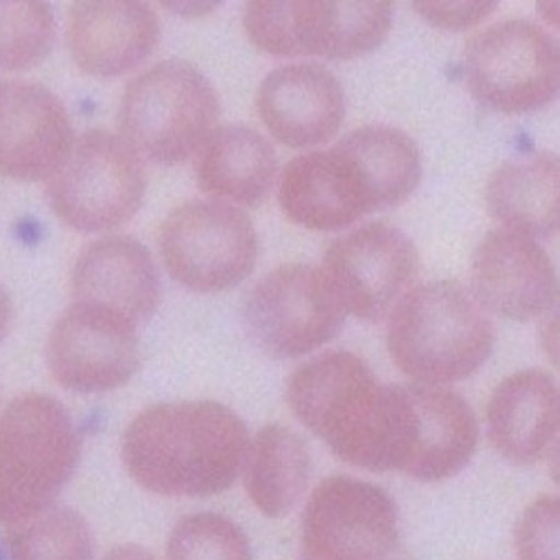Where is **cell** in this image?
Returning <instances> with one entry per match:
<instances>
[{
  "instance_id": "cell-1",
  "label": "cell",
  "mask_w": 560,
  "mask_h": 560,
  "mask_svg": "<svg viewBox=\"0 0 560 560\" xmlns=\"http://www.w3.org/2000/svg\"><path fill=\"white\" fill-rule=\"evenodd\" d=\"M299 422L357 469L404 474L415 410L408 386H384L363 359L328 352L301 365L288 382Z\"/></svg>"
},
{
  "instance_id": "cell-2",
  "label": "cell",
  "mask_w": 560,
  "mask_h": 560,
  "mask_svg": "<svg viewBox=\"0 0 560 560\" xmlns=\"http://www.w3.org/2000/svg\"><path fill=\"white\" fill-rule=\"evenodd\" d=\"M249 451L243 419L218 401H168L139 412L121 440L128 476L166 498L224 493Z\"/></svg>"
},
{
  "instance_id": "cell-3",
  "label": "cell",
  "mask_w": 560,
  "mask_h": 560,
  "mask_svg": "<svg viewBox=\"0 0 560 560\" xmlns=\"http://www.w3.org/2000/svg\"><path fill=\"white\" fill-rule=\"evenodd\" d=\"M491 348L489 316L455 280L412 288L393 307L388 352L415 384L444 386L471 377Z\"/></svg>"
},
{
  "instance_id": "cell-4",
  "label": "cell",
  "mask_w": 560,
  "mask_h": 560,
  "mask_svg": "<svg viewBox=\"0 0 560 560\" xmlns=\"http://www.w3.org/2000/svg\"><path fill=\"white\" fill-rule=\"evenodd\" d=\"M81 459L68 408L30 393L0 415V525H19L55 504Z\"/></svg>"
},
{
  "instance_id": "cell-5",
  "label": "cell",
  "mask_w": 560,
  "mask_h": 560,
  "mask_svg": "<svg viewBox=\"0 0 560 560\" xmlns=\"http://www.w3.org/2000/svg\"><path fill=\"white\" fill-rule=\"evenodd\" d=\"M220 102L211 81L186 61H162L135 77L117 110L119 137L162 166L196 155L215 130Z\"/></svg>"
},
{
  "instance_id": "cell-6",
  "label": "cell",
  "mask_w": 560,
  "mask_h": 560,
  "mask_svg": "<svg viewBox=\"0 0 560 560\" xmlns=\"http://www.w3.org/2000/svg\"><path fill=\"white\" fill-rule=\"evenodd\" d=\"M52 213L85 233L108 231L128 222L144 202L147 171L119 135L85 130L63 166L48 179Z\"/></svg>"
},
{
  "instance_id": "cell-7",
  "label": "cell",
  "mask_w": 560,
  "mask_h": 560,
  "mask_svg": "<svg viewBox=\"0 0 560 560\" xmlns=\"http://www.w3.org/2000/svg\"><path fill=\"white\" fill-rule=\"evenodd\" d=\"M299 560H408L395 500L370 482L325 478L303 511Z\"/></svg>"
},
{
  "instance_id": "cell-8",
  "label": "cell",
  "mask_w": 560,
  "mask_h": 560,
  "mask_svg": "<svg viewBox=\"0 0 560 560\" xmlns=\"http://www.w3.org/2000/svg\"><path fill=\"white\" fill-rule=\"evenodd\" d=\"M346 316L323 269L310 265L273 269L243 303L247 337L271 359H296L330 343Z\"/></svg>"
},
{
  "instance_id": "cell-9",
  "label": "cell",
  "mask_w": 560,
  "mask_h": 560,
  "mask_svg": "<svg viewBox=\"0 0 560 560\" xmlns=\"http://www.w3.org/2000/svg\"><path fill=\"white\" fill-rule=\"evenodd\" d=\"M160 254L182 288L215 294L254 271L258 238L252 220L226 202H186L162 224Z\"/></svg>"
},
{
  "instance_id": "cell-10",
  "label": "cell",
  "mask_w": 560,
  "mask_h": 560,
  "mask_svg": "<svg viewBox=\"0 0 560 560\" xmlns=\"http://www.w3.org/2000/svg\"><path fill=\"white\" fill-rule=\"evenodd\" d=\"M464 70L474 97L498 113H536L558 95V48L529 21H502L471 36Z\"/></svg>"
},
{
  "instance_id": "cell-11",
  "label": "cell",
  "mask_w": 560,
  "mask_h": 560,
  "mask_svg": "<svg viewBox=\"0 0 560 560\" xmlns=\"http://www.w3.org/2000/svg\"><path fill=\"white\" fill-rule=\"evenodd\" d=\"M245 30L258 50L273 57L357 59L390 32V3H249Z\"/></svg>"
},
{
  "instance_id": "cell-12",
  "label": "cell",
  "mask_w": 560,
  "mask_h": 560,
  "mask_svg": "<svg viewBox=\"0 0 560 560\" xmlns=\"http://www.w3.org/2000/svg\"><path fill=\"white\" fill-rule=\"evenodd\" d=\"M323 273L346 314L380 323L412 285L419 254L401 229L372 222L328 247Z\"/></svg>"
},
{
  "instance_id": "cell-13",
  "label": "cell",
  "mask_w": 560,
  "mask_h": 560,
  "mask_svg": "<svg viewBox=\"0 0 560 560\" xmlns=\"http://www.w3.org/2000/svg\"><path fill=\"white\" fill-rule=\"evenodd\" d=\"M45 361L59 386L108 393L126 386L142 363L137 323L124 314L74 303L50 332Z\"/></svg>"
},
{
  "instance_id": "cell-14",
  "label": "cell",
  "mask_w": 560,
  "mask_h": 560,
  "mask_svg": "<svg viewBox=\"0 0 560 560\" xmlns=\"http://www.w3.org/2000/svg\"><path fill=\"white\" fill-rule=\"evenodd\" d=\"M74 147L66 106L48 88L0 81V173L19 182L50 179Z\"/></svg>"
},
{
  "instance_id": "cell-15",
  "label": "cell",
  "mask_w": 560,
  "mask_h": 560,
  "mask_svg": "<svg viewBox=\"0 0 560 560\" xmlns=\"http://www.w3.org/2000/svg\"><path fill=\"white\" fill-rule=\"evenodd\" d=\"M474 299L480 307L509 318L532 320L558 299L553 265L538 241L495 229L482 238L471 260Z\"/></svg>"
},
{
  "instance_id": "cell-16",
  "label": "cell",
  "mask_w": 560,
  "mask_h": 560,
  "mask_svg": "<svg viewBox=\"0 0 560 560\" xmlns=\"http://www.w3.org/2000/svg\"><path fill=\"white\" fill-rule=\"evenodd\" d=\"M262 124L290 149L320 147L339 132L346 115L343 88L318 63H296L269 72L258 90Z\"/></svg>"
},
{
  "instance_id": "cell-17",
  "label": "cell",
  "mask_w": 560,
  "mask_h": 560,
  "mask_svg": "<svg viewBox=\"0 0 560 560\" xmlns=\"http://www.w3.org/2000/svg\"><path fill=\"white\" fill-rule=\"evenodd\" d=\"M68 50L95 79H117L153 55L160 21L144 3H77L68 14Z\"/></svg>"
},
{
  "instance_id": "cell-18",
  "label": "cell",
  "mask_w": 560,
  "mask_h": 560,
  "mask_svg": "<svg viewBox=\"0 0 560 560\" xmlns=\"http://www.w3.org/2000/svg\"><path fill=\"white\" fill-rule=\"evenodd\" d=\"M74 303L147 320L160 305L158 267L142 243L108 236L90 243L72 269Z\"/></svg>"
},
{
  "instance_id": "cell-19",
  "label": "cell",
  "mask_w": 560,
  "mask_h": 560,
  "mask_svg": "<svg viewBox=\"0 0 560 560\" xmlns=\"http://www.w3.org/2000/svg\"><path fill=\"white\" fill-rule=\"evenodd\" d=\"M278 200L288 220L314 231L343 229L375 211L359 173L337 147L292 160L280 177Z\"/></svg>"
},
{
  "instance_id": "cell-20",
  "label": "cell",
  "mask_w": 560,
  "mask_h": 560,
  "mask_svg": "<svg viewBox=\"0 0 560 560\" xmlns=\"http://www.w3.org/2000/svg\"><path fill=\"white\" fill-rule=\"evenodd\" d=\"M491 446L511 464L532 466L553 451L558 435V388L542 370L506 377L487 406Z\"/></svg>"
},
{
  "instance_id": "cell-21",
  "label": "cell",
  "mask_w": 560,
  "mask_h": 560,
  "mask_svg": "<svg viewBox=\"0 0 560 560\" xmlns=\"http://www.w3.org/2000/svg\"><path fill=\"white\" fill-rule=\"evenodd\" d=\"M408 386L415 404V444L406 476L419 482L457 476L478 446L480 427L471 406L444 386Z\"/></svg>"
},
{
  "instance_id": "cell-22",
  "label": "cell",
  "mask_w": 560,
  "mask_h": 560,
  "mask_svg": "<svg viewBox=\"0 0 560 560\" xmlns=\"http://www.w3.org/2000/svg\"><path fill=\"white\" fill-rule=\"evenodd\" d=\"M278 158L269 139L247 126L215 128L196 160L200 189L218 200L258 207L271 191Z\"/></svg>"
},
{
  "instance_id": "cell-23",
  "label": "cell",
  "mask_w": 560,
  "mask_h": 560,
  "mask_svg": "<svg viewBox=\"0 0 560 560\" xmlns=\"http://www.w3.org/2000/svg\"><path fill=\"white\" fill-rule=\"evenodd\" d=\"M485 202L506 231L529 238L558 233V158L551 153L498 166L485 189Z\"/></svg>"
},
{
  "instance_id": "cell-24",
  "label": "cell",
  "mask_w": 560,
  "mask_h": 560,
  "mask_svg": "<svg viewBox=\"0 0 560 560\" xmlns=\"http://www.w3.org/2000/svg\"><path fill=\"white\" fill-rule=\"evenodd\" d=\"M337 149L359 173L375 211L404 202L422 177V158L417 144L397 128H357L341 139Z\"/></svg>"
},
{
  "instance_id": "cell-25",
  "label": "cell",
  "mask_w": 560,
  "mask_h": 560,
  "mask_svg": "<svg viewBox=\"0 0 560 560\" xmlns=\"http://www.w3.org/2000/svg\"><path fill=\"white\" fill-rule=\"evenodd\" d=\"M312 459L305 442L285 427H265L249 444L245 489L267 518H283L301 502Z\"/></svg>"
},
{
  "instance_id": "cell-26",
  "label": "cell",
  "mask_w": 560,
  "mask_h": 560,
  "mask_svg": "<svg viewBox=\"0 0 560 560\" xmlns=\"http://www.w3.org/2000/svg\"><path fill=\"white\" fill-rule=\"evenodd\" d=\"M5 547L10 560H92L95 553L85 518L79 511L59 504L10 525Z\"/></svg>"
},
{
  "instance_id": "cell-27",
  "label": "cell",
  "mask_w": 560,
  "mask_h": 560,
  "mask_svg": "<svg viewBox=\"0 0 560 560\" xmlns=\"http://www.w3.org/2000/svg\"><path fill=\"white\" fill-rule=\"evenodd\" d=\"M55 43L48 3H0V70L25 72L43 63Z\"/></svg>"
},
{
  "instance_id": "cell-28",
  "label": "cell",
  "mask_w": 560,
  "mask_h": 560,
  "mask_svg": "<svg viewBox=\"0 0 560 560\" xmlns=\"http://www.w3.org/2000/svg\"><path fill=\"white\" fill-rule=\"evenodd\" d=\"M166 560H254L247 534L220 513L202 511L175 523Z\"/></svg>"
},
{
  "instance_id": "cell-29",
  "label": "cell",
  "mask_w": 560,
  "mask_h": 560,
  "mask_svg": "<svg viewBox=\"0 0 560 560\" xmlns=\"http://www.w3.org/2000/svg\"><path fill=\"white\" fill-rule=\"evenodd\" d=\"M518 560H558V498L532 502L516 529Z\"/></svg>"
},
{
  "instance_id": "cell-30",
  "label": "cell",
  "mask_w": 560,
  "mask_h": 560,
  "mask_svg": "<svg viewBox=\"0 0 560 560\" xmlns=\"http://www.w3.org/2000/svg\"><path fill=\"white\" fill-rule=\"evenodd\" d=\"M412 8L435 27L466 30L485 21L495 10V3H412Z\"/></svg>"
},
{
  "instance_id": "cell-31",
  "label": "cell",
  "mask_w": 560,
  "mask_h": 560,
  "mask_svg": "<svg viewBox=\"0 0 560 560\" xmlns=\"http://www.w3.org/2000/svg\"><path fill=\"white\" fill-rule=\"evenodd\" d=\"M104 560H158L149 549L139 547V545H119L110 549Z\"/></svg>"
},
{
  "instance_id": "cell-32",
  "label": "cell",
  "mask_w": 560,
  "mask_h": 560,
  "mask_svg": "<svg viewBox=\"0 0 560 560\" xmlns=\"http://www.w3.org/2000/svg\"><path fill=\"white\" fill-rule=\"evenodd\" d=\"M12 318H14V305L8 294V290L0 285V341L5 339V335L12 328Z\"/></svg>"
},
{
  "instance_id": "cell-33",
  "label": "cell",
  "mask_w": 560,
  "mask_h": 560,
  "mask_svg": "<svg viewBox=\"0 0 560 560\" xmlns=\"http://www.w3.org/2000/svg\"><path fill=\"white\" fill-rule=\"evenodd\" d=\"M171 10H175L177 14H186V12H194V14H202V12H211L213 3H166Z\"/></svg>"
},
{
  "instance_id": "cell-34",
  "label": "cell",
  "mask_w": 560,
  "mask_h": 560,
  "mask_svg": "<svg viewBox=\"0 0 560 560\" xmlns=\"http://www.w3.org/2000/svg\"><path fill=\"white\" fill-rule=\"evenodd\" d=\"M0 560H5V558H3V553H0Z\"/></svg>"
}]
</instances>
